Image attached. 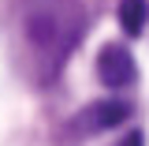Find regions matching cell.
<instances>
[{"mask_svg":"<svg viewBox=\"0 0 149 146\" xmlns=\"http://www.w3.org/2000/svg\"><path fill=\"white\" fill-rule=\"evenodd\" d=\"M22 68L34 83H52L86 30L82 0H11Z\"/></svg>","mask_w":149,"mask_h":146,"instance_id":"obj_1","label":"cell"},{"mask_svg":"<svg viewBox=\"0 0 149 146\" xmlns=\"http://www.w3.org/2000/svg\"><path fill=\"white\" fill-rule=\"evenodd\" d=\"M127 116H130V105H127V101H116V97H108V101H93V105L78 109L71 120H67V135H71V139L101 135V131L119 128Z\"/></svg>","mask_w":149,"mask_h":146,"instance_id":"obj_2","label":"cell"},{"mask_svg":"<svg viewBox=\"0 0 149 146\" xmlns=\"http://www.w3.org/2000/svg\"><path fill=\"white\" fill-rule=\"evenodd\" d=\"M97 75L104 86H130L138 79V64L127 45H104L97 53Z\"/></svg>","mask_w":149,"mask_h":146,"instance_id":"obj_3","label":"cell"},{"mask_svg":"<svg viewBox=\"0 0 149 146\" xmlns=\"http://www.w3.org/2000/svg\"><path fill=\"white\" fill-rule=\"evenodd\" d=\"M149 19V4L146 0H119V26L127 34H142Z\"/></svg>","mask_w":149,"mask_h":146,"instance_id":"obj_4","label":"cell"},{"mask_svg":"<svg viewBox=\"0 0 149 146\" xmlns=\"http://www.w3.org/2000/svg\"><path fill=\"white\" fill-rule=\"evenodd\" d=\"M116 146H146V139H142V131H127Z\"/></svg>","mask_w":149,"mask_h":146,"instance_id":"obj_5","label":"cell"}]
</instances>
